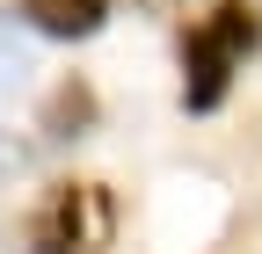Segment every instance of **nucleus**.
<instances>
[{
	"label": "nucleus",
	"mask_w": 262,
	"mask_h": 254,
	"mask_svg": "<svg viewBox=\"0 0 262 254\" xmlns=\"http://www.w3.org/2000/svg\"><path fill=\"white\" fill-rule=\"evenodd\" d=\"M22 174H29V145H22L15 131H0V189H15Z\"/></svg>",
	"instance_id": "423d86ee"
},
{
	"label": "nucleus",
	"mask_w": 262,
	"mask_h": 254,
	"mask_svg": "<svg viewBox=\"0 0 262 254\" xmlns=\"http://www.w3.org/2000/svg\"><path fill=\"white\" fill-rule=\"evenodd\" d=\"M22 22L44 37H95L110 22V0H22Z\"/></svg>",
	"instance_id": "20e7f679"
},
{
	"label": "nucleus",
	"mask_w": 262,
	"mask_h": 254,
	"mask_svg": "<svg viewBox=\"0 0 262 254\" xmlns=\"http://www.w3.org/2000/svg\"><path fill=\"white\" fill-rule=\"evenodd\" d=\"M95 116H102L95 87H88L80 73H66V80L44 94V109H37V131H44L51 145H73V138H88V131H95Z\"/></svg>",
	"instance_id": "7ed1b4c3"
},
{
	"label": "nucleus",
	"mask_w": 262,
	"mask_h": 254,
	"mask_svg": "<svg viewBox=\"0 0 262 254\" xmlns=\"http://www.w3.org/2000/svg\"><path fill=\"white\" fill-rule=\"evenodd\" d=\"M255 44H262V15L248 0H219L204 22H189L182 29V109L211 116L233 94V73L248 66Z\"/></svg>",
	"instance_id": "f257e3e1"
},
{
	"label": "nucleus",
	"mask_w": 262,
	"mask_h": 254,
	"mask_svg": "<svg viewBox=\"0 0 262 254\" xmlns=\"http://www.w3.org/2000/svg\"><path fill=\"white\" fill-rule=\"evenodd\" d=\"M110 240V196L95 182H58L29 218V254H95Z\"/></svg>",
	"instance_id": "f03ea898"
},
{
	"label": "nucleus",
	"mask_w": 262,
	"mask_h": 254,
	"mask_svg": "<svg viewBox=\"0 0 262 254\" xmlns=\"http://www.w3.org/2000/svg\"><path fill=\"white\" fill-rule=\"evenodd\" d=\"M22 80H29V51L8 37V29H0V102H8V94H15Z\"/></svg>",
	"instance_id": "39448f33"
}]
</instances>
